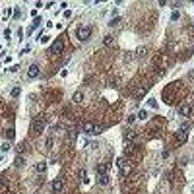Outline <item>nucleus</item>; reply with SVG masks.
<instances>
[{"label": "nucleus", "mask_w": 194, "mask_h": 194, "mask_svg": "<svg viewBox=\"0 0 194 194\" xmlns=\"http://www.w3.org/2000/svg\"><path fill=\"white\" fill-rule=\"evenodd\" d=\"M31 130L35 132V134H43V130H45V116H35L31 122Z\"/></svg>", "instance_id": "nucleus-1"}, {"label": "nucleus", "mask_w": 194, "mask_h": 194, "mask_svg": "<svg viewBox=\"0 0 194 194\" xmlns=\"http://www.w3.org/2000/svg\"><path fill=\"white\" fill-rule=\"evenodd\" d=\"M116 165H118V169H120V175H122V177L130 175V171H132V167H130V163L126 161L124 157H118V159H116Z\"/></svg>", "instance_id": "nucleus-2"}, {"label": "nucleus", "mask_w": 194, "mask_h": 194, "mask_svg": "<svg viewBox=\"0 0 194 194\" xmlns=\"http://www.w3.org/2000/svg\"><path fill=\"white\" fill-rule=\"evenodd\" d=\"M62 51H64V41L54 39V43L51 45V54H62Z\"/></svg>", "instance_id": "nucleus-3"}, {"label": "nucleus", "mask_w": 194, "mask_h": 194, "mask_svg": "<svg viewBox=\"0 0 194 194\" xmlns=\"http://www.w3.org/2000/svg\"><path fill=\"white\" fill-rule=\"evenodd\" d=\"M91 37V27H80L78 29V39L80 41H87Z\"/></svg>", "instance_id": "nucleus-4"}, {"label": "nucleus", "mask_w": 194, "mask_h": 194, "mask_svg": "<svg viewBox=\"0 0 194 194\" xmlns=\"http://www.w3.org/2000/svg\"><path fill=\"white\" fill-rule=\"evenodd\" d=\"M186 140H188V132H186L184 128H181L179 132H177V144L181 146V144H184Z\"/></svg>", "instance_id": "nucleus-5"}, {"label": "nucleus", "mask_w": 194, "mask_h": 194, "mask_svg": "<svg viewBox=\"0 0 194 194\" xmlns=\"http://www.w3.org/2000/svg\"><path fill=\"white\" fill-rule=\"evenodd\" d=\"M39 74H41V68H39L37 64H31V66H29V70H27V78H31V80H33V78H37Z\"/></svg>", "instance_id": "nucleus-6"}, {"label": "nucleus", "mask_w": 194, "mask_h": 194, "mask_svg": "<svg viewBox=\"0 0 194 194\" xmlns=\"http://www.w3.org/2000/svg\"><path fill=\"white\" fill-rule=\"evenodd\" d=\"M64 188V182H62V179H54L52 181V192H60Z\"/></svg>", "instance_id": "nucleus-7"}, {"label": "nucleus", "mask_w": 194, "mask_h": 194, "mask_svg": "<svg viewBox=\"0 0 194 194\" xmlns=\"http://www.w3.org/2000/svg\"><path fill=\"white\" fill-rule=\"evenodd\" d=\"M190 113H192V105H190V103L181 105V115H182V116H188Z\"/></svg>", "instance_id": "nucleus-8"}, {"label": "nucleus", "mask_w": 194, "mask_h": 194, "mask_svg": "<svg viewBox=\"0 0 194 194\" xmlns=\"http://www.w3.org/2000/svg\"><path fill=\"white\" fill-rule=\"evenodd\" d=\"M84 132H85V134H95V124L84 122Z\"/></svg>", "instance_id": "nucleus-9"}, {"label": "nucleus", "mask_w": 194, "mask_h": 194, "mask_svg": "<svg viewBox=\"0 0 194 194\" xmlns=\"http://www.w3.org/2000/svg\"><path fill=\"white\" fill-rule=\"evenodd\" d=\"M134 138H136L134 130H126V132H124V142H134Z\"/></svg>", "instance_id": "nucleus-10"}, {"label": "nucleus", "mask_w": 194, "mask_h": 194, "mask_svg": "<svg viewBox=\"0 0 194 194\" xmlns=\"http://www.w3.org/2000/svg\"><path fill=\"white\" fill-rule=\"evenodd\" d=\"M97 182L105 186V184H109V182H111V177H109V175H99V177H97Z\"/></svg>", "instance_id": "nucleus-11"}, {"label": "nucleus", "mask_w": 194, "mask_h": 194, "mask_svg": "<svg viewBox=\"0 0 194 194\" xmlns=\"http://www.w3.org/2000/svg\"><path fill=\"white\" fill-rule=\"evenodd\" d=\"M72 101H74V103H82V101H84V93H82V91H76V93L72 95Z\"/></svg>", "instance_id": "nucleus-12"}, {"label": "nucleus", "mask_w": 194, "mask_h": 194, "mask_svg": "<svg viewBox=\"0 0 194 194\" xmlns=\"http://www.w3.org/2000/svg\"><path fill=\"white\" fill-rule=\"evenodd\" d=\"M10 149H12V146H10V142H2V146H0V151H2V153H8Z\"/></svg>", "instance_id": "nucleus-13"}, {"label": "nucleus", "mask_w": 194, "mask_h": 194, "mask_svg": "<svg viewBox=\"0 0 194 194\" xmlns=\"http://www.w3.org/2000/svg\"><path fill=\"white\" fill-rule=\"evenodd\" d=\"M39 23H41V18H39V16H37V18H35V23H33V25L29 27V29H27V33H33V31H35V29H37V27H39Z\"/></svg>", "instance_id": "nucleus-14"}, {"label": "nucleus", "mask_w": 194, "mask_h": 194, "mask_svg": "<svg viewBox=\"0 0 194 194\" xmlns=\"http://www.w3.org/2000/svg\"><path fill=\"white\" fill-rule=\"evenodd\" d=\"M45 171H47V163H45V161L37 163V173H41V175H43V173H45Z\"/></svg>", "instance_id": "nucleus-15"}, {"label": "nucleus", "mask_w": 194, "mask_h": 194, "mask_svg": "<svg viewBox=\"0 0 194 194\" xmlns=\"http://www.w3.org/2000/svg\"><path fill=\"white\" fill-rule=\"evenodd\" d=\"M23 163H25V159H23L21 155H18V157H16V161H14V165H16V167H23Z\"/></svg>", "instance_id": "nucleus-16"}, {"label": "nucleus", "mask_w": 194, "mask_h": 194, "mask_svg": "<svg viewBox=\"0 0 194 194\" xmlns=\"http://www.w3.org/2000/svg\"><path fill=\"white\" fill-rule=\"evenodd\" d=\"M136 118H140V120H146V118H148V111L142 109L140 113H138V115H136Z\"/></svg>", "instance_id": "nucleus-17"}, {"label": "nucleus", "mask_w": 194, "mask_h": 194, "mask_svg": "<svg viewBox=\"0 0 194 194\" xmlns=\"http://www.w3.org/2000/svg\"><path fill=\"white\" fill-rule=\"evenodd\" d=\"M120 21H122V19L118 18V16H115V18H111V21H109V25H111V27H115V25H118V23H120Z\"/></svg>", "instance_id": "nucleus-18"}, {"label": "nucleus", "mask_w": 194, "mask_h": 194, "mask_svg": "<svg viewBox=\"0 0 194 194\" xmlns=\"http://www.w3.org/2000/svg\"><path fill=\"white\" fill-rule=\"evenodd\" d=\"M134 148H136V146H134L132 142H126V146H124V151H126V153H132V151H134Z\"/></svg>", "instance_id": "nucleus-19"}, {"label": "nucleus", "mask_w": 194, "mask_h": 194, "mask_svg": "<svg viewBox=\"0 0 194 194\" xmlns=\"http://www.w3.org/2000/svg\"><path fill=\"white\" fill-rule=\"evenodd\" d=\"M107 169H109V165H99V167H97V173L99 175H107Z\"/></svg>", "instance_id": "nucleus-20"}, {"label": "nucleus", "mask_w": 194, "mask_h": 194, "mask_svg": "<svg viewBox=\"0 0 194 194\" xmlns=\"http://www.w3.org/2000/svg\"><path fill=\"white\" fill-rule=\"evenodd\" d=\"M148 105L151 107V109H155V107H157V99H153V97H149V99H148Z\"/></svg>", "instance_id": "nucleus-21"}, {"label": "nucleus", "mask_w": 194, "mask_h": 194, "mask_svg": "<svg viewBox=\"0 0 194 194\" xmlns=\"http://www.w3.org/2000/svg\"><path fill=\"white\" fill-rule=\"evenodd\" d=\"M111 43H113V37H111V35H105L103 37V45H111Z\"/></svg>", "instance_id": "nucleus-22"}, {"label": "nucleus", "mask_w": 194, "mask_h": 194, "mask_svg": "<svg viewBox=\"0 0 194 194\" xmlns=\"http://www.w3.org/2000/svg\"><path fill=\"white\" fill-rule=\"evenodd\" d=\"M12 14H14V18H19V16H21V10H19V8H14Z\"/></svg>", "instance_id": "nucleus-23"}, {"label": "nucleus", "mask_w": 194, "mask_h": 194, "mask_svg": "<svg viewBox=\"0 0 194 194\" xmlns=\"http://www.w3.org/2000/svg\"><path fill=\"white\" fill-rule=\"evenodd\" d=\"M179 18H181V14H179V12H177V10H175V12L171 14V19H173V21H177V19H179Z\"/></svg>", "instance_id": "nucleus-24"}, {"label": "nucleus", "mask_w": 194, "mask_h": 194, "mask_svg": "<svg viewBox=\"0 0 194 194\" xmlns=\"http://www.w3.org/2000/svg\"><path fill=\"white\" fill-rule=\"evenodd\" d=\"M10 16H12V8H6V10H4V19L10 18Z\"/></svg>", "instance_id": "nucleus-25"}, {"label": "nucleus", "mask_w": 194, "mask_h": 194, "mask_svg": "<svg viewBox=\"0 0 194 194\" xmlns=\"http://www.w3.org/2000/svg\"><path fill=\"white\" fill-rule=\"evenodd\" d=\"M134 120H136V115H128V118H126V122H128V124H132Z\"/></svg>", "instance_id": "nucleus-26"}, {"label": "nucleus", "mask_w": 194, "mask_h": 194, "mask_svg": "<svg viewBox=\"0 0 194 194\" xmlns=\"http://www.w3.org/2000/svg\"><path fill=\"white\" fill-rule=\"evenodd\" d=\"M19 91H21L19 87H14V89H12V97H18V95H19Z\"/></svg>", "instance_id": "nucleus-27"}, {"label": "nucleus", "mask_w": 194, "mask_h": 194, "mask_svg": "<svg viewBox=\"0 0 194 194\" xmlns=\"http://www.w3.org/2000/svg\"><path fill=\"white\" fill-rule=\"evenodd\" d=\"M18 70H19V66H18V64H14V66H12V68H10L8 72H18Z\"/></svg>", "instance_id": "nucleus-28"}]
</instances>
